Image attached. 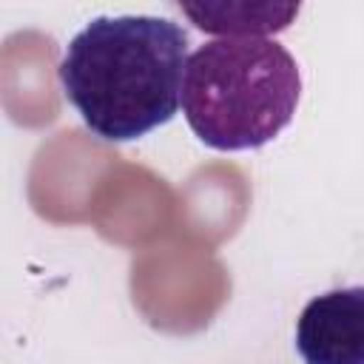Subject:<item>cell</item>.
<instances>
[{"instance_id": "4", "label": "cell", "mask_w": 364, "mask_h": 364, "mask_svg": "<svg viewBox=\"0 0 364 364\" xmlns=\"http://www.w3.org/2000/svg\"><path fill=\"white\" fill-rule=\"evenodd\" d=\"M179 11L208 34L264 37L287 28L299 14V3H179Z\"/></svg>"}, {"instance_id": "2", "label": "cell", "mask_w": 364, "mask_h": 364, "mask_svg": "<svg viewBox=\"0 0 364 364\" xmlns=\"http://www.w3.org/2000/svg\"><path fill=\"white\" fill-rule=\"evenodd\" d=\"M301 74L293 54L267 37H219L188 57L182 114L213 151H250L293 119Z\"/></svg>"}, {"instance_id": "1", "label": "cell", "mask_w": 364, "mask_h": 364, "mask_svg": "<svg viewBox=\"0 0 364 364\" xmlns=\"http://www.w3.org/2000/svg\"><path fill=\"white\" fill-rule=\"evenodd\" d=\"M188 57V31L168 17H94L65 46L57 74L94 136L131 142L173 119Z\"/></svg>"}, {"instance_id": "3", "label": "cell", "mask_w": 364, "mask_h": 364, "mask_svg": "<svg viewBox=\"0 0 364 364\" xmlns=\"http://www.w3.org/2000/svg\"><path fill=\"white\" fill-rule=\"evenodd\" d=\"M296 353L304 364H364V287L310 299L296 321Z\"/></svg>"}]
</instances>
